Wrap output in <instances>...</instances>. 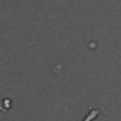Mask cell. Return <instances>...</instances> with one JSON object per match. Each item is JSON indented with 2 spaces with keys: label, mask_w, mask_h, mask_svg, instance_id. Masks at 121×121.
<instances>
[{
  "label": "cell",
  "mask_w": 121,
  "mask_h": 121,
  "mask_svg": "<svg viewBox=\"0 0 121 121\" xmlns=\"http://www.w3.org/2000/svg\"><path fill=\"white\" fill-rule=\"evenodd\" d=\"M98 115H100V110H98V109H91V110H89V113L81 121H94Z\"/></svg>",
  "instance_id": "1"
}]
</instances>
